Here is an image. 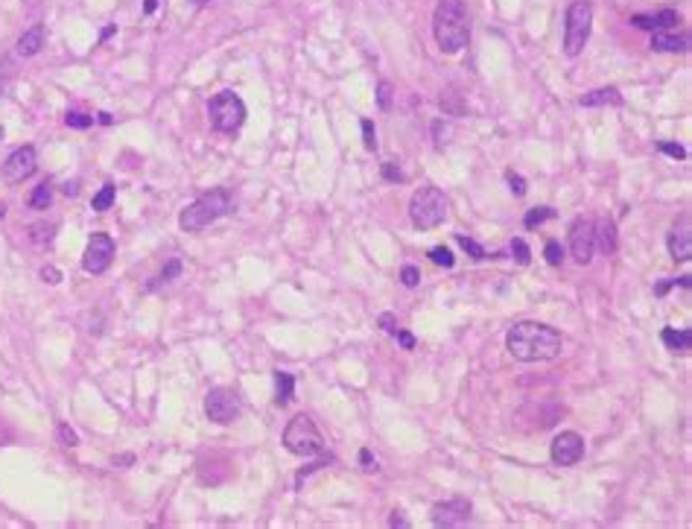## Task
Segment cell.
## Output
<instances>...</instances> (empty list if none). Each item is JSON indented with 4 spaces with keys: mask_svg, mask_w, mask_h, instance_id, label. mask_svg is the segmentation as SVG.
I'll list each match as a JSON object with an SVG mask.
<instances>
[{
    "mask_svg": "<svg viewBox=\"0 0 692 529\" xmlns=\"http://www.w3.org/2000/svg\"><path fill=\"white\" fill-rule=\"evenodd\" d=\"M65 193H67V196H76V193H79V185H76V182H70V185L65 187Z\"/></svg>",
    "mask_w": 692,
    "mask_h": 529,
    "instance_id": "cell-46",
    "label": "cell"
},
{
    "mask_svg": "<svg viewBox=\"0 0 692 529\" xmlns=\"http://www.w3.org/2000/svg\"><path fill=\"white\" fill-rule=\"evenodd\" d=\"M433 35L441 53H459L470 41V15L465 0H438L433 12Z\"/></svg>",
    "mask_w": 692,
    "mask_h": 529,
    "instance_id": "cell-2",
    "label": "cell"
},
{
    "mask_svg": "<svg viewBox=\"0 0 692 529\" xmlns=\"http://www.w3.org/2000/svg\"><path fill=\"white\" fill-rule=\"evenodd\" d=\"M543 257H546L549 267H561V260H564V246H561L558 240H549L546 249H543Z\"/></svg>",
    "mask_w": 692,
    "mask_h": 529,
    "instance_id": "cell-30",
    "label": "cell"
},
{
    "mask_svg": "<svg viewBox=\"0 0 692 529\" xmlns=\"http://www.w3.org/2000/svg\"><path fill=\"white\" fill-rule=\"evenodd\" d=\"M593 29V4L590 0H573L564 15V53L567 56H578L584 44L590 41Z\"/></svg>",
    "mask_w": 692,
    "mask_h": 529,
    "instance_id": "cell-6",
    "label": "cell"
},
{
    "mask_svg": "<svg viewBox=\"0 0 692 529\" xmlns=\"http://www.w3.org/2000/svg\"><path fill=\"white\" fill-rule=\"evenodd\" d=\"M44 47V24H32L21 39H18V44H15V53L18 56H24V59H29V56H35Z\"/></svg>",
    "mask_w": 692,
    "mask_h": 529,
    "instance_id": "cell-17",
    "label": "cell"
},
{
    "mask_svg": "<svg viewBox=\"0 0 692 529\" xmlns=\"http://www.w3.org/2000/svg\"><path fill=\"white\" fill-rule=\"evenodd\" d=\"M41 278L47 284H62V272L56 267H41Z\"/></svg>",
    "mask_w": 692,
    "mask_h": 529,
    "instance_id": "cell-41",
    "label": "cell"
},
{
    "mask_svg": "<svg viewBox=\"0 0 692 529\" xmlns=\"http://www.w3.org/2000/svg\"><path fill=\"white\" fill-rule=\"evenodd\" d=\"M400 281H403V287H418L421 272H418L415 267H403V269H400Z\"/></svg>",
    "mask_w": 692,
    "mask_h": 529,
    "instance_id": "cell-37",
    "label": "cell"
},
{
    "mask_svg": "<svg viewBox=\"0 0 692 529\" xmlns=\"http://www.w3.org/2000/svg\"><path fill=\"white\" fill-rule=\"evenodd\" d=\"M660 340H663V345H666L669 351L686 354V351L692 348V330H689V328H681V330H675V328H663V330H660Z\"/></svg>",
    "mask_w": 692,
    "mask_h": 529,
    "instance_id": "cell-19",
    "label": "cell"
},
{
    "mask_svg": "<svg viewBox=\"0 0 692 529\" xmlns=\"http://www.w3.org/2000/svg\"><path fill=\"white\" fill-rule=\"evenodd\" d=\"M53 205V187L47 185V182H41L39 187H32V193H29V208H35V210H47Z\"/></svg>",
    "mask_w": 692,
    "mask_h": 529,
    "instance_id": "cell-23",
    "label": "cell"
},
{
    "mask_svg": "<svg viewBox=\"0 0 692 529\" xmlns=\"http://www.w3.org/2000/svg\"><path fill=\"white\" fill-rule=\"evenodd\" d=\"M511 255H514V260H517L520 267H529V260H531V249L526 246V240L514 237V240H511Z\"/></svg>",
    "mask_w": 692,
    "mask_h": 529,
    "instance_id": "cell-28",
    "label": "cell"
},
{
    "mask_svg": "<svg viewBox=\"0 0 692 529\" xmlns=\"http://www.w3.org/2000/svg\"><path fill=\"white\" fill-rule=\"evenodd\" d=\"M596 246L602 252H616V228H613V222L611 220H602V222H596Z\"/></svg>",
    "mask_w": 692,
    "mask_h": 529,
    "instance_id": "cell-21",
    "label": "cell"
},
{
    "mask_svg": "<svg viewBox=\"0 0 692 529\" xmlns=\"http://www.w3.org/2000/svg\"><path fill=\"white\" fill-rule=\"evenodd\" d=\"M578 102L588 105V109H596V105H623V94H619V88L608 85V88H596V91L584 94Z\"/></svg>",
    "mask_w": 692,
    "mask_h": 529,
    "instance_id": "cell-18",
    "label": "cell"
},
{
    "mask_svg": "<svg viewBox=\"0 0 692 529\" xmlns=\"http://www.w3.org/2000/svg\"><path fill=\"white\" fill-rule=\"evenodd\" d=\"M179 275H182V260L172 257L167 267H164V272H161V281H172V278H179Z\"/></svg>",
    "mask_w": 692,
    "mask_h": 529,
    "instance_id": "cell-39",
    "label": "cell"
},
{
    "mask_svg": "<svg viewBox=\"0 0 692 529\" xmlns=\"http://www.w3.org/2000/svg\"><path fill=\"white\" fill-rule=\"evenodd\" d=\"M388 523H392V526H409V521L403 518V512H392V518H388Z\"/></svg>",
    "mask_w": 692,
    "mask_h": 529,
    "instance_id": "cell-44",
    "label": "cell"
},
{
    "mask_svg": "<svg viewBox=\"0 0 692 529\" xmlns=\"http://www.w3.org/2000/svg\"><path fill=\"white\" fill-rule=\"evenodd\" d=\"M672 287H684V290H689V278H666L663 284L654 287V295H666Z\"/></svg>",
    "mask_w": 692,
    "mask_h": 529,
    "instance_id": "cell-33",
    "label": "cell"
},
{
    "mask_svg": "<svg viewBox=\"0 0 692 529\" xmlns=\"http://www.w3.org/2000/svg\"><path fill=\"white\" fill-rule=\"evenodd\" d=\"M114 196H117V187L109 182V185H102L100 187V193L94 196V202H91V208L97 210V214H102V210H109L111 205H114Z\"/></svg>",
    "mask_w": 692,
    "mask_h": 529,
    "instance_id": "cell-24",
    "label": "cell"
},
{
    "mask_svg": "<svg viewBox=\"0 0 692 529\" xmlns=\"http://www.w3.org/2000/svg\"><path fill=\"white\" fill-rule=\"evenodd\" d=\"M208 4V0H193V6H205Z\"/></svg>",
    "mask_w": 692,
    "mask_h": 529,
    "instance_id": "cell-48",
    "label": "cell"
},
{
    "mask_svg": "<svg viewBox=\"0 0 692 529\" xmlns=\"http://www.w3.org/2000/svg\"><path fill=\"white\" fill-rule=\"evenodd\" d=\"M97 120H100V123H102V126H111V123H114V120H111V114H109V112H100V114H97Z\"/></svg>",
    "mask_w": 692,
    "mask_h": 529,
    "instance_id": "cell-45",
    "label": "cell"
},
{
    "mask_svg": "<svg viewBox=\"0 0 692 529\" xmlns=\"http://www.w3.org/2000/svg\"><path fill=\"white\" fill-rule=\"evenodd\" d=\"M362 144H365L368 152L377 149V129H374V123H371L368 117H362Z\"/></svg>",
    "mask_w": 692,
    "mask_h": 529,
    "instance_id": "cell-31",
    "label": "cell"
},
{
    "mask_svg": "<svg viewBox=\"0 0 692 529\" xmlns=\"http://www.w3.org/2000/svg\"><path fill=\"white\" fill-rule=\"evenodd\" d=\"M447 217V196L441 193L438 187L427 185V187H418L409 199V220L415 228L421 232H430V228L441 225Z\"/></svg>",
    "mask_w": 692,
    "mask_h": 529,
    "instance_id": "cell-5",
    "label": "cell"
},
{
    "mask_svg": "<svg viewBox=\"0 0 692 529\" xmlns=\"http://www.w3.org/2000/svg\"><path fill=\"white\" fill-rule=\"evenodd\" d=\"M240 413V395L228 386H214L205 395V415L214 421V424H231Z\"/></svg>",
    "mask_w": 692,
    "mask_h": 529,
    "instance_id": "cell-8",
    "label": "cell"
},
{
    "mask_svg": "<svg viewBox=\"0 0 692 529\" xmlns=\"http://www.w3.org/2000/svg\"><path fill=\"white\" fill-rule=\"evenodd\" d=\"M383 179H386V182H403L406 175H403V170H400L395 161H386V164H383Z\"/></svg>",
    "mask_w": 692,
    "mask_h": 529,
    "instance_id": "cell-35",
    "label": "cell"
},
{
    "mask_svg": "<svg viewBox=\"0 0 692 529\" xmlns=\"http://www.w3.org/2000/svg\"><path fill=\"white\" fill-rule=\"evenodd\" d=\"M155 9H158V0H147V4H144V12H147V15H152Z\"/></svg>",
    "mask_w": 692,
    "mask_h": 529,
    "instance_id": "cell-47",
    "label": "cell"
},
{
    "mask_svg": "<svg viewBox=\"0 0 692 529\" xmlns=\"http://www.w3.org/2000/svg\"><path fill=\"white\" fill-rule=\"evenodd\" d=\"M506 348L520 363H543V360H555L561 354L564 337L543 322H517L508 330Z\"/></svg>",
    "mask_w": 692,
    "mask_h": 529,
    "instance_id": "cell-1",
    "label": "cell"
},
{
    "mask_svg": "<svg viewBox=\"0 0 692 529\" xmlns=\"http://www.w3.org/2000/svg\"><path fill=\"white\" fill-rule=\"evenodd\" d=\"M666 246H669V255L675 260H681V263H686L692 257V222H689V214H684L675 225L669 228Z\"/></svg>",
    "mask_w": 692,
    "mask_h": 529,
    "instance_id": "cell-14",
    "label": "cell"
},
{
    "mask_svg": "<svg viewBox=\"0 0 692 529\" xmlns=\"http://www.w3.org/2000/svg\"><path fill=\"white\" fill-rule=\"evenodd\" d=\"M631 24L640 27V29H651V32H658V29H675L681 24V15L675 9H660V12H654V15H634Z\"/></svg>",
    "mask_w": 692,
    "mask_h": 529,
    "instance_id": "cell-15",
    "label": "cell"
},
{
    "mask_svg": "<svg viewBox=\"0 0 692 529\" xmlns=\"http://www.w3.org/2000/svg\"><path fill=\"white\" fill-rule=\"evenodd\" d=\"M430 260L435 263V267H445V269H450L453 263H456V257H453V252L447 249V246H433V249H430Z\"/></svg>",
    "mask_w": 692,
    "mask_h": 529,
    "instance_id": "cell-27",
    "label": "cell"
},
{
    "mask_svg": "<svg viewBox=\"0 0 692 529\" xmlns=\"http://www.w3.org/2000/svg\"><path fill=\"white\" fill-rule=\"evenodd\" d=\"M231 210H234V196H231L225 187H214V190L202 193L196 202H190L182 210L179 225L184 228V232H202V228H208L210 222L228 217Z\"/></svg>",
    "mask_w": 692,
    "mask_h": 529,
    "instance_id": "cell-3",
    "label": "cell"
},
{
    "mask_svg": "<svg viewBox=\"0 0 692 529\" xmlns=\"http://www.w3.org/2000/svg\"><path fill=\"white\" fill-rule=\"evenodd\" d=\"M111 260H114V240H111V234L97 232L91 240H88V249L82 255V269L88 275H102L105 269L111 267Z\"/></svg>",
    "mask_w": 692,
    "mask_h": 529,
    "instance_id": "cell-9",
    "label": "cell"
},
{
    "mask_svg": "<svg viewBox=\"0 0 692 529\" xmlns=\"http://www.w3.org/2000/svg\"><path fill=\"white\" fill-rule=\"evenodd\" d=\"M292 392H295V377L290 372H275V403L278 407H287L292 401Z\"/></svg>",
    "mask_w": 692,
    "mask_h": 529,
    "instance_id": "cell-20",
    "label": "cell"
},
{
    "mask_svg": "<svg viewBox=\"0 0 692 529\" xmlns=\"http://www.w3.org/2000/svg\"><path fill=\"white\" fill-rule=\"evenodd\" d=\"M380 328L395 337V333H398V319H395V313H383V316H380Z\"/></svg>",
    "mask_w": 692,
    "mask_h": 529,
    "instance_id": "cell-40",
    "label": "cell"
},
{
    "mask_svg": "<svg viewBox=\"0 0 692 529\" xmlns=\"http://www.w3.org/2000/svg\"><path fill=\"white\" fill-rule=\"evenodd\" d=\"M456 240H459V246H461V249H465L473 260H488V252H485L473 237H468V234H456Z\"/></svg>",
    "mask_w": 692,
    "mask_h": 529,
    "instance_id": "cell-26",
    "label": "cell"
},
{
    "mask_svg": "<svg viewBox=\"0 0 692 529\" xmlns=\"http://www.w3.org/2000/svg\"><path fill=\"white\" fill-rule=\"evenodd\" d=\"M651 50H658V53H686L689 50V39L686 35H672L669 29H658V32H651Z\"/></svg>",
    "mask_w": 692,
    "mask_h": 529,
    "instance_id": "cell-16",
    "label": "cell"
},
{
    "mask_svg": "<svg viewBox=\"0 0 692 529\" xmlns=\"http://www.w3.org/2000/svg\"><path fill=\"white\" fill-rule=\"evenodd\" d=\"M558 214H555V208H549V205H538V208H531V210H526V217H523V225L529 228H538V225H543V222H549V220H555Z\"/></svg>",
    "mask_w": 692,
    "mask_h": 529,
    "instance_id": "cell-22",
    "label": "cell"
},
{
    "mask_svg": "<svg viewBox=\"0 0 692 529\" xmlns=\"http://www.w3.org/2000/svg\"><path fill=\"white\" fill-rule=\"evenodd\" d=\"M395 340H398V342H400V345H403L406 351H412V348H415V337H412V333H409V330H400V328H398V333H395Z\"/></svg>",
    "mask_w": 692,
    "mask_h": 529,
    "instance_id": "cell-42",
    "label": "cell"
},
{
    "mask_svg": "<svg viewBox=\"0 0 692 529\" xmlns=\"http://www.w3.org/2000/svg\"><path fill=\"white\" fill-rule=\"evenodd\" d=\"M245 117H248L245 102L234 91H219V94L210 97V102H208V120H210V126H214L217 132H222V135H234L243 123H245Z\"/></svg>",
    "mask_w": 692,
    "mask_h": 529,
    "instance_id": "cell-7",
    "label": "cell"
},
{
    "mask_svg": "<svg viewBox=\"0 0 692 529\" xmlns=\"http://www.w3.org/2000/svg\"><path fill=\"white\" fill-rule=\"evenodd\" d=\"M360 462H362V468H365V471H377V460H374V456H371V450H368V448H362V450H360Z\"/></svg>",
    "mask_w": 692,
    "mask_h": 529,
    "instance_id": "cell-43",
    "label": "cell"
},
{
    "mask_svg": "<svg viewBox=\"0 0 692 529\" xmlns=\"http://www.w3.org/2000/svg\"><path fill=\"white\" fill-rule=\"evenodd\" d=\"M596 252V222L593 220H576L570 228V255L576 263L588 267Z\"/></svg>",
    "mask_w": 692,
    "mask_h": 529,
    "instance_id": "cell-10",
    "label": "cell"
},
{
    "mask_svg": "<svg viewBox=\"0 0 692 529\" xmlns=\"http://www.w3.org/2000/svg\"><path fill=\"white\" fill-rule=\"evenodd\" d=\"M377 105L383 112L392 109V82H380L377 85Z\"/></svg>",
    "mask_w": 692,
    "mask_h": 529,
    "instance_id": "cell-32",
    "label": "cell"
},
{
    "mask_svg": "<svg viewBox=\"0 0 692 529\" xmlns=\"http://www.w3.org/2000/svg\"><path fill=\"white\" fill-rule=\"evenodd\" d=\"M65 123H67L70 129H88V126H94V117L85 114V112H67L65 114Z\"/></svg>",
    "mask_w": 692,
    "mask_h": 529,
    "instance_id": "cell-29",
    "label": "cell"
},
{
    "mask_svg": "<svg viewBox=\"0 0 692 529\" xmlns=\"http://www.w3.org/2000/svg\"><path fill=\"white\" fill-rule=\"evenodd\" d=\"M549 456H552L555 465L570 468V465L581 462V456H584V438L576 430H564V433H558L552 438V445H549Z\"/></svg>",
    "mask_w": 692,
    "mask_h": 529,
    "instance_id": "cell-12",
    "label": "cell"
},
{
    "mask_svg": "<svg viewBox=\"0 0 692 529\" xmlns=\"http://www.w3.org/2000/svg\"><path fill=\"white\" fill-rule=\"evenodd\" d=\"M53 234H56V225H44V222H39V225H29V237H32V243L35 246H44V243H53Z\"/></svg>",
    "mask_w": 692,
    "mask_h": 529,
    "instance_id": "cell-25",
    "label": "cell"
},
{
    "mask_svg": "<svg viewBox=\"0 0 692 529\" xmlns=\"http://www.w3.org/2000/svg\"><path fill=\"white\" fill-rule=\"evenodd\" d=\"M658 149L666 152V155H672V158H678V161H681V158H686V149L681 144H669V140H660Z\"/></svg>",
    "mask_w": 692,
    "mask_h": 529,
    "instance_id": "cell-36",
    "label": "cell"
},
{
    "mask_svg": "<svg viewBox=\"0 0 692 529\" xmlns=\"http://www.w3.org/2000/svg\"><path fill=\"white\" fill-rule=\"evenodd\" d=\"M59 438H62V445H65V448H76V445H79V436H76L74 430H70L67 424H59Z\"/></svg>",
    "mask_w": 692,
    "mask_h": 529,
    "instance_id": "cell-38",
    "label": "cell"
},
{
    "mask_svg": "<svg viewBox=\"0 0 692 529\" xmlns=\"http://www.w3.org/2000/svg\"><path fill=\"white\" fill-rule=\"evenodd\" d=\"M283 448L295 456H304V460H310V456H325V450H327L322 433L316 427V421L307 413H298L295 418H290V424L283 427Z\"/></svg>",
    "mask_w": 692,
    "mask_h": 529,
    "instance_id": "cell-4",
    "label": "cell"
},
{
    "mask_svg": "<svg viewBox=\"0 0 692 529\" xmlns=\"http://www.w3.org/2000/svg\"><path fill=\"white\" fill-rule=\"evenodd\" d=\"M470 503L465 497H456V500H445V503H435L433 506V523L435 526H465L470 521Z\"/></svg>",
    "mask_w": 692,
    "mask_h": 529,
    "instance_id": "cell-13",
    "label": "cell"
},
{
    "mask_svg": "<svg viewBox=\"0 0 692 529\" xmlns=\"http://www.w3.org/2000/svg\"><path fill=\"white\" fill-rule=\"evenodd\" d=\"M35 167H39V155H35V149L32 147H18L4 161V167H0V175H4L6 185H21L24 179H29V175L35 173Z\"/></svg>",
    "mask_w": 692,
    "mask_h": 529,
    "instance_id": "cell-11",
    "label": "cell"
},
{
    "mask_svg": "<svg viewBox=\"0 0 692 529\" xmlns=\"http://www.w3.org/2000/svg\"><path fill=\"white\" fill-rule=\"evenodd\" d=\"M506 179H508V187H511L514 196H526V179H523V175H517V173H506Z\"/></svg>",
    "mask_w": 692,
    "mask_h": 529,
    "instance_id": "cell-34",
    "label": "cell"
}]
</instances>
